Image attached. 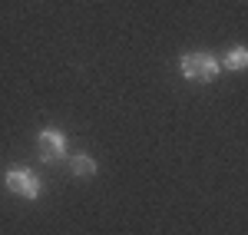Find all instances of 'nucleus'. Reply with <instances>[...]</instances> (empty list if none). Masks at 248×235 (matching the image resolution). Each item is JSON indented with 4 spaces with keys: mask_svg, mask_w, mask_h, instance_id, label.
<instances>
[{
    "mask_svg": "<svg viewBox=\"0 0 248 235\" xmlns=\"http://www.w3.org/2000/svg\"><path fill=\"white\" fill-rule=\"evenodd\" d=\"M179 73L189 83H212L222 73V63H218V57H212L205 50H195V53H182L179 57Z\"/></svg>",
    "mask_w": 248,
    "mask_h": 235,
    "instance_id": "obj_1",
    "label": "nucleus"
},
{
    "mask_svg": "<svg viewBox=\"0 0 248 235\" xmlns=\"http://www.w3.org/2000/svg\"><path fill=\"white\" fill-rule=\"evenodd\" d=\"M70 172H73L77 179H93V176H96V159L86 156V153L70 156Z\"/></svg>",
    "mask_w": 248,
    "mask_h": 235,
    "instance_id": "obj_4",
    "label": "nucleus"
},
{
    "mask_svg": "<svg viewBox=\"0 0 248 235\" xmlns=\"http://www.w3.org/2000/svg\"><path fill=\"white\" fill-rule=\"evenodd\" d=\"M37 153H40V159H43L46 166L60 162V159L66 156V136H63L60 129H53V126L40 129V136H37Z\"/></svg>",
    "mask_w": 248,
    "mask_h": 235,
    "instance_id": "obj_3",
    "label": "nucleus"
},
{
    "mask_svg": "<svg viewBox=\"0 0 248 235\" xmlns=\"http://www.w3.org/2000/svg\"><path fill=\"white\" fill-rule=\"evenodd\" d=\"M3 186H7L14 196L27 199V202L40 199V192H43V182H40V176L30 169V166H10L7 176H3Z\"/></svg>",
    "mask_w": 248,
    "mask_h": 235,
    "instance_id": "obj_2",
    "label": "nucleus"
},
{
    "mask_svg": "<svg viewBox=\"0 0 248 235\" xmlns=\"http://www.w3.org/2000/svg\"><path fill=\"white\" fill-rule=\"evenodd\" d=\"M222 63V70H232V73H242L248 66V50L245 47H232L229 53H225V60H218Z\"/></svg>",
    "mask_w": 248,
    "mask_h": 235,
    "instance_id": "obj_5",
    "label": "nucleus"
}]
</instances>
